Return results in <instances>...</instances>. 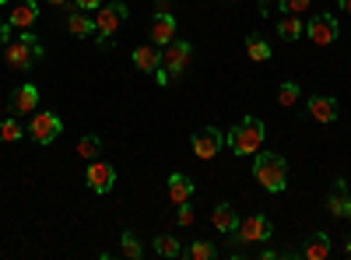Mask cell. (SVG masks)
Segmentation results:
<instances>
[{
  "label": "cell",
  "mask_w": 351,
  "mask_h": 260,
  "mask_svg": "<svg viewBox=\"0 0 351 260\" xmlns=\"http://www.w3.org/2000/svg\"><path fill=\"white\" fill-rule=\"evenodd\" d=\"M36 60H43V46L36 43V36L21 32V36H14V39L8 43V64H11L14 71L36 67Z\"/></svg>",
  "instance_id": "3"
},
{
  "label": "cell",
  "mask_w": 351,
  "mask_h": 260,
  "mask_svg": "<svg viewBox=\"0 0 351 260\" xmlns=\"http://www.w3.org/2000/svg\"><path fill=\"white\" fill-rule=\"evenodd\" d=\"M306 257H309V260H327V257H330V239H327L324 233H316V239L306 246Z\"/></svg>",
  "instance_id": "22"
},
{
  "label": "cell",
  "mask_w": 351,
  "mask_h": 260,
  "mask_svg": "<svg viewBox=\"0 0 351 260\" xmlns=\"http://www.w3.org/2000/svg\"><path fill=\"white\" fill-rule=\"evenodd\" d=\"M158 11H162V14H169V0H158Z\"/></svg>",
  "instance_id": "35"
},
{
  "label": "cell",
  "mask_w": 351,
  "mask_h": 260,
  "mask_svg": "<svg viewBox=\"0 0 351 260\" xmlns=\"http://www.w3.org/2000/svg\"><path fill=\"white\" fill-rule=\"evenodd\" d=\"M309 117L316 123H334L337 120V102L330 95H313L309 99Z\"/></svg>",
  "instance_id": "11"
},
{
  "label": "cell",
  "mask_w": 351,
  "mask_h": 260,
  "mask_svg": "<svg viewBox=\"0 0 351 260\" xmlns=\"http://www.w3.org/2000/svg\"><path fill=\"white\" fill-rule=\"evenodd\" d=\"M274 4V0H260V8H263V14H267V8Z\"/></svg>",
  "instance_id": "36"
},
{
  "label": "cell",
  "mask_w": 351,
  "mask_h": 260,
  "mask_svg": "<svg viewBox=\"0 0 351 260\" xmlns=\"http://www.w3.org/2000/svg\"><path fill=\"white\" fill-rule=\"evenodd\" d=\"M263 123L256 117H243V123H236V130H232L225 141L232 144V152L236 155H256L260 152V144H263Z\"/></svg>",
  "instance_id": "2"
},
{
  "label": "cell",
  "mask_w": 351,
  "mask_h": 260,
  "mask_svg": "<svg viewBox=\"0 0 351 260\" xmlns=\"http://www.w3.org/2000/svg\"><path fill=\"white\" fill-rule=\"evenodd\" d=\"M281 11L285 14H302V11H309V0H281Z\"/></svg>",
  "instance_id": "29"
},
{
  "label": "cell",
  "mask_w": 351,
  "mask_h": 260,
  "mask_svg": "<svg viewBox=\"0 0 351 260\" xmlns=\"http://www.w3.org/2000/svg\"><path fill=\"white\" fill-rule=\"evenodd\" d=\"M278 36L288 39V43H291V39H299V36H302V21H299V14H285V18L278 21Z\"/></svg>",
  "instance_id": "20"
},
{
  "label": "cell",
  "mask_w": 351,
  "mask_h": 260,
  "mask_svg": "<svg viewBox=\"0 0 351 260\" xmlns=\"http://www.w3.org/2000/svg\"><path fill=\"white\" fill-rule=\"evenodd\" d=\"M253 176H256V183L267 190V193H281L288 187V162L278 152H256Z\"/></svg>",
  "instance_id": "1"
},
{
  "label": "cell",
  "mask_w": 351,
  "mask_h": 260,
  "mask_svg": "<svg viewBox=\"0 0 351 260\" xmlns=\"http://www.w3.org/2000/svg\"><path fill=\"white\" fill-rule=\"evenodd\" d=\"M4 39H8V25H4V21H0V43H4Z\"/></svg>",
  "instance_id": "34"
},
{
  "label": "cell",
  "mask_w": 351,
  "mask_h": 260,
  "mask_svg": "<svg viewBox=\"0 0 351 260\" xmlns=\"http://www.w3.org/2000/svg\"><path fill=\"white\" fill-rule=\"evenodd\" d=\"M306 32L316 46H330L337 39V18L334 14H316L309 25H306Z\"/></svg>",
  "instance_id": "10"
},
{
  "label": "cell",
  "mask_w": 351,
  "mask_h": 260,
  "mask_svg": "<svg viewBox=\"0 0 351 260\" xmlns=\"http://www.w3.org/2000/svg\"><path fill=\"white\" fill-rule=\"evenodd\" d=\"M190 197H193L190 176H183V172H172V176H169V200L180 208V204H190Z\"/></svg>",
  "instance_id": "12"
},
{
  "label": "cell",
  "mask_w": 351,
  "mask_h": 260,
  "mask_svg": "<svg viewBox=\"0 0 351 260\" xmlns=\"http://www.w3.org/2000/svg\"><path fill=\"white\" fill-rule=\"evenodd\" d=\"M344 253H348V257H351V239H348V246H344Z\"/></svg>",
  "instance_id": "38"
},
{
  "label": "cell",
  "mask_w": 351,
  "mask_h": 260,
  "mask_svg": "<svg viewBox=\"0 0 351 260\" xmlns=\"http://www.w3.org/2000/svg\"><path fill=\"white\" fill-rule=\"evenodd\" d=\"M134 67L144 71V74H155V71L162 67V53H158L155 46H137V49H134Z\"/></svg>",
  "instance_id": "14"
},
{
  "label": "cell",
  "mask_w": 351,
  "mask_h": 260,
  "mask_svg": "<svg viewBox=\"0 0 351 260\" xmlns=\"http://www.w3.org/2000/svg\"><path fill=\"white\" fill-rule=\"evenodd\" d=\"M152 39H155V46H169L172 39H176V18L172 14H155L152 18Z\"/></svg>",
  "instance_id": "13"
},
{
  "label": "cell",
  "mask_w": 351,
  "mask_h": 260,
  "mask_svg": "<svg viewBox=\"0 0 351 260\" xmlns=\"http://www.w3.org/2000/svg\"><path fill=\"white\" fill-rule=\"evenodd\" d=\"M155 253H162V257H180L183 250H180V239H176V236H155Z\"/></svg>",
  "instance_id": "24"
},
{
  "label": "cell",
  "mask_w": 351,
  "mask_h": 260,
  "mask_svg": "<svg viewBox=\"0 0 351 260\" xmlns=\"http://www.w3.org/2000/svg\"><path fill=\"white\" fill-rule=\"evenodd\" d=\"M190 257H193V260H211V257H215V246H211V243H193V246H190Z\"/></svg>",
  "instance_id": "28"
},
{
  "label": "cell",
  "mask_w": 351,
  "mask_h": 260,
  "mask_svg": "<svg viewBox=\"0 0 351 260\" xmlns=\"http://www.w3.org/2000/svg\"><path fill=\"white\" fill-rule=\"evenodd\" d=\"M344 218H351V193H348V208H344Z\"/></svg>",
  "instance_id": "37"
},
{
  "label": "cell",
  "mask_w": 351,
  "mask_h": 260,
  "mask_svg": "<svg viewBox=\"0 0 351 260\" xmlns=\"http://www.w3.org/2000/svg\"><path fill=\"white\" fill-rule=\"evenodd\" d=\"M99 152H102V141H99L95 134H84V137L77 141V155H81L84 162H92V158H99Z\"/></svg>",
  "instance_id": "21"
},
{
  "label": "cell",
  "mask_w": 351,
  "mask_h": 260,
  "mask_svg": "<svg viewBox=\"0 0 351 260\" xmlns=\"http://www.w3.org/2000/svg\"><path fill=\"white\" fill-rule=\"evenodd\" d=\"M180 225H193V211L186 204H180Z\"/></svg>",
  "instance_id": "31"
},
{
  "label": "cell",
  "mask_w": 351,
  "mask_h": 260,
  "mask_svg": "<svg viewBox=\"0 0 351 260\" xmlns=\"http://www.w3.org/2000/svg\"><path fill=\"white\" fill-rule=\"evenodd\" d=\"M25 130H21V123L18 120H4L0 123V141H18Z\"/></svg>",
  "instance_id": "27"
},
{
  "label": "cell",
  "mask_w": 351,
  "mask_h": 260,
  "mask_svg": "<svg viewBox=\"0 0 351 260\" xmlns=\"http://www.w3.org/2000/svg\"><path fill=\"white\" fill-rule=\"evenodd\" d=\"M344 208H348V183L337 180V187H334V193H330V200H327V211H330L334 218H344Z\"/></svg>",
  "instance_id": "19"
},
{
  "label": "cell",
  "mask_w": 351,
  "mask_h": 260,
  "mask_svg": "<svg viewBox=\"0 0 351 260\" xmlns=\"http://www.w3.org/2000/svg\"><path fill=\"white\" fill-rule=\"evenodd\" d=\"M221 144H225V134H221L218 127H204V130L193 134V155H197L200 162H211V158L221 152Z\"/></svg>",
  "instance_id": "6"
},
{
  "label": "cell",
  "mask_w": 351,
  "mask_h": 260,
  "mask_svg": "<svg viewBox=\"0 0 351 260\" xmlns=\"http://www.w3.org/2000/svg\"><path fill=\"white\" fill-rule=\"evenodd\" d=\"M337 4H341V11H344V14H351V0H337Z\"/></svg>",
  "instance_id": "32"
},
{
  "label": "cell",
  "mask_w": 351,
  "mask_h": 260,
  "mask_svg": "<svg viewBox=\"0 0 351 260\" xmlns=\"http://www.w3.org/2000/svg\"><path fill=\"white\" fill-rule=\"evenodd\" d=\"M36 18H39V11L32 0H18L11 18H8V28H28V25H36Z\"/></svg>",
  "instance_id": "15"
},
{
  "label": "cell",
  "mask_w": 351,
  "mask_h": 260,
  "mask_svg": "<svg viewBox=\"0 0 351 260\" xmlns=\"http://www.w3.org/2000/svg\"><path fill=\"white\" fill-rule=\"evenodd\" d=\"M74 8H77V11H99L102 0H74Z\"/></svg>",
  "instance_id": "30"
},
{
  "label": "cell",
  "mask_w": 351,
  "mask_h": 260,
  "mask_svg": "<svg viewBox=\"0 0 351 260\" xmlns=\"http://www.w3.org/2000/svg\"><path fill=\"white\" fill-rule=\"evenodd\" d=\"M84 183H88V190H92V193H109L112 183H116V169L109 162L92 158V162H88V172H84Z\"/></svg>",
  "instance_id": "7"
},
{
  "label": "cell",
  "mask_w": 351,
  "mask_h": 260,
  "mask_svg": "<svg viewBox=\"0 0 351 260\" xmlns=\"http://www.w3.org/2000/svg\"><path fill=\"white\" fill-rule=\"evenodd\" d=\"M49 4H53V8H67V4H71V0H49Z\"/></svg>",
  "instance_id": "33"
},
{
  "label": "cell",
  "mask_w": 351,
  "mask_h": 260,
  "mask_svg": "<svg viewBox=\"0 0 351 260\" xmlns=\"http://www.w3.org/2000/svg\"><path fill=\"white\" fill-rule=\"evenodd\" d=\"M4 4H8V0H0V8H4Z\"/></svg>",
  "instance_id": "39"
},
{
  "label": "cell",
  "mask_w": 351,
  "mask_h": 260,
  "mask_svg": "<svg viewBox=\"0 0 351 260\" xmlns=\"http://www.w3.org/2000/svg\"><path fill=\"white\" fill-rule=\"evenodd\" d=\"M123 21H127V4L99 8V14H95V39H99V46H109V36H112Z\"/></svg>",
  "instance_id": "4"
},
{
  "label": "cell",
  "mask_w": 351,
  "mask_h": 260,
  "mask_svg": "<svg viewBox=\"0 0 351 260\" xmlns=\"http://www.w3.org/2000/svg\"><path fill=\"white\" fill-rule=\"evenodd\" d=\"M67 28H71V36H95V21L88 18L84 11H71V18H67Z\"/></svg>",
  "instance_id": "18"
},
{
  "label": "cell",
  "mask_w": 351,
  "mask_h": 260,
  "mask_svg": "<svg viewBox=\"0 0 351 260\" xmlns=\"http://www.w3.org/2000/svg\"><path fill=\"white\" fill-rule=\"evenodd\" d=\"M211 222H215L218 233L232 236V233H236V225H239V215H236V208H232V204H218L215 215H211Z\"/></svg>",
  "instance_id": "17"
},
{
  "label": "cell",
  "mask_w": 351,
  "mask_h": 260,
  "mask_svg": "<svg viewBox=\"0 0 351 260\" xmlns=\"http://www.w3.org/2000/svg\"><path fill=\"white\" fill-rule=\"evenodd\" d=\"M236 239L239 243H267L271 239V222L263 215H246L236 225Z\"/></svg>",
  "instance_id": "8"
},
{
  "label": "cell",
  "mask_w": 351,
  "mask_h": 260,
  "mask_svg": "<svg viewBox=\"0 0 351 260\" xmlns=\"http://www.w3.org/2000/svg\"><path fill=\"white\" fill-rule=\"evenodd\" d=\"M36 102H39V88L36 84H21L11 99V109L14 113H36Z\"/></svg>",
  "instance_id": "16"
},
{
  "label": "cell",
  "mask_w": 351,
  "mask_h": 260,
  "mask_svg": "<svg viewBox=\"0 0 351 260\" xmlns=\"http://www.w3.org/2000/svg\"><path fill=\"white\" fill-rule=\"evenodd\" d=\"M246 53H250V60H260V64L271 60V46L263 43L260 36H250V39H246Z\"/></svg>",
  "instance_id": "23"
},
{
  "label": "cell",
  "mask_w": 351,
  "mask_h": 260,
  "mask_svg": "<svg viewBox=\"0 0 351 260\" xmlns=\"http://www.w3.org/2000/svg\"><path fill=\"white\" fill-rule=\"evenodd\" d=\"M278 102L281 106H295L299 102V84L295 81H285L281 88H278Z\"/></svg>",
  "instance_id": "26"
},
{
  "label": "cell",
  "mask_w": 351,
  "mask_h": 260,
  "mask_svg": "<svg viewBox=\"0 0 351 260\" xmlns=\"http://www.w3.org/2000/svg\"><path fill=\"white\" fill-rule=\"evenodd\" d=\"M190 43H180V39H172L169 46H162V71H169L172 78H180L186 67H190Z\"/></svg>",
  "instance_id": "5"
},
{
  "label": "cell",
  "mask_w": 351,
  "mask_h": 260,
  "mask_svg": "<svg viewBox=\"0 0 351 260\" xmlns=\"http://www.w3.org/2000/svg\"><path fill=\"white\" fill-rule=\"evenodd\" d=\"M120 250H123V257H130V260H141V257H144V246L137 243L134 233H123V236H120Z\"/></svg>",
  "instance_id": "25"
},
{
  "label": "cell",
  "mask_w": 351,
  "mask_h": 260,
  "mask_svg": "<svg viewBox=\"0 0 351 260\" xmlns=\"http://www.w3.org/2000/svg\"><path fill=\"white\" fill-rule=\"evenodd\" d=\"M60 130H64V123H60L56 113H36V120L28 123V134H32L36 144H53Z\"/></svg>",
  "instance_id": "9"
}]
</instances>
